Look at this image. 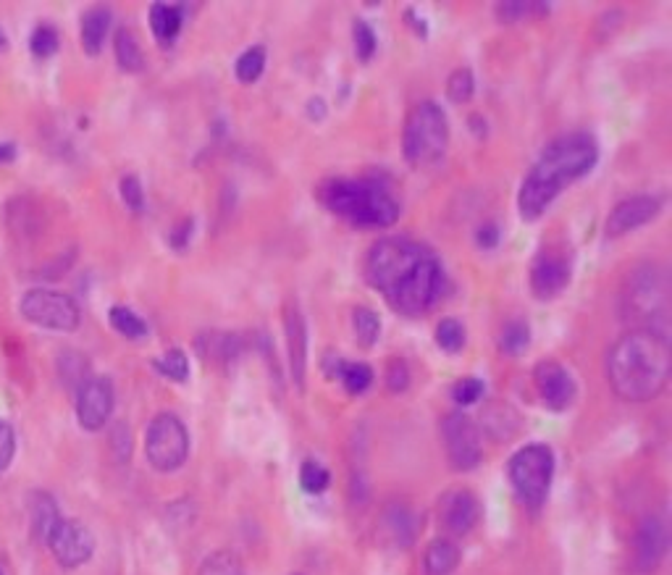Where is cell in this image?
Instances as JSON below:
<instances>
[{
  "label": "cell",
  "instance_id": "34",
  "mask_svg": "<svg viewBox=\"0 0 672 575\" xmlns=\"http://www.w3.org/2000/svg\"><path fill=\"white\" fill-rule=\"evenodd\" d=\"M155 368H158L163 376H168V379L187 381V376H189L187 352L179 350V347H171V350L163 352L161 358L155 360Z\"/></svg>",
  "mask_w": 672,
  "mask_h": 575
},
{
  "label": "cell",
  "instance_id": "38",
  "mask_svg": "<svg viewBox=\"0 0 672 575\" xmlns=\"http://www.w3.org/2000/svg\"><path fill=\"white\" fill-rule=\"evenodd\" d=\"M61 376H63V381H66V384L77 386V389H79L84 381L90 379V376H87V360H84L82 355H79V352H74V350L63 352V355H61Z\"/></svg>",
  "mask_w": 672,
  "mask_h": 575
},
{
  "label": "cell",
  "instance_id": "24",
  "mask_svg": "<svg viewBox=\"0 0 672 575\" xmlns=\"http://www.w3.org/2000/svg\"><path fill=\"white\" fill-rule=\"evenodd\" d=\"M197 350L203 352L205 360L231 365L242 352V339L239 334H216L213 331V334H203L197 339Z\"/></svg>",
  "mask_w": 672,
  "mask_h": 575
},
{
  "label": "cell",
  "instance_id": "44",
  "mask_svg": "<svg viewBox=\"0 0 672 575\" xmlns=\"http://www.w3.org/2000/svg\"><path fill=\"white\" fill-rule=\"evenodd\" d=\"M14 449H16L14 428L8 426L6 421H0V470H6L8 463L14 460Z\"/></svg>",
  "mask_w": 672,
  "mask_h": 575
},
{
  "label": "cell",
  "instance_id": "51",
  "mask_svg": "<svg viewBox=\"0 0 672 575\" xmlns=\"http://www.w3.org/2000/svg\"><path fill=\"white\" fill-rule=\"evenodd\" d=\"M3 45H6V35L0 32V48H3Z\"/></svg>",
  "mask_w": 672,
  "mask_h": 575
},
{
  "label": "cell",
  "instance_id": "8",
  "mask_svg": "<svg viewBox=\"0 0 672 575\" xmlns=\"http://www.w3.org/2000/svg\"><path fill=\"white\" fill-rule=\"evenodd\" d=\"M147 463L161 473L182 468L189 455V434L182 418L174 413H158L145 434Z\"/></svg>",
  "mask_w": 672,
  "mask_h": 575
},
{
  "label": "cell",
  "instance_id": "11",
  "mask_svg": "<svg viewBox=\"0 0 672 575\" xmlns=\"http://www.w3.org/2000/svg\"><path fill=\"white\" fill-rule=\"evenodd\" d=\"M441 439L447 449V460L455 470H473L481 463V434H478L476 423L470 421L468 415L460 410L444 415L441 421Z\"/></svg>",
  "mask_w": 672,
  "mask_h": 575
},
{
  "label": "cell",
  "instance_id": "32",
  "mask_svg": "<svg viewBox=\"0 0 672 575\" xmlns=\"http://www.w3.org/2000/svg\"><path fill=\"white\" fill-rule=\"evenodd\" d=\"M531 342V329L525 321H510L504 323L502 337H499V350L507 352V355H518L528 347Z\"/></svg>",
  "mask_w": 672,
  "mask_h": 575
},
{
  "label": "cell",
  "instance_id": "4",
  "mask_svg": "<svg viewBox=\"0 0 672 575\" xmlns=\"http://www.w3.org/2000/svg\"><path fill=\"white\" fill-rule=\"evenodd\" d=\"M318 197L334 216L355 226L386 229L399 218V203L373 179H331L321 184Z\"/></svg>",
  "mask_w": 672,
  "mask_h": 575
},
{
  "label": "cell",
  "instance_id": "1",
  "mask_svg": "<svg viewBox=\"0 0 672 575\" xmlns=\"http://www.w3.org/2000/svg\"><path fill=\"white\" fill-rule=\"evenodd\" d=\"M365 279L394 310L420 316L439 300L444 268L426 245L407 237H384L365 258Z\"/></svg>",
  "mask_w": 672,
  "mask_h": 575
},
{
  "label": "cell",
  "instance_id": "40",
  "mask_svg": "<svg viewBox=\"0 0 672 575\" xmlns=\"http://www.w3.org/2000/svg\"><path fill=\"white\" fill-rule=\"evenodd\" d=\"M352 37H355V53L360 61H371L373 53H376V32L371 29V24L363 22V19H355L352 24Z\"/></svg>",
  "mask_w": 672,
  "mask_h": 575
},
{
  "label": "cell",
  "instance_id": "17",
  "mask_svg": "<svg viewBox=\"0 0 672 575\" xmlns=\"http://www.w3.org/2000/svg\"><path fill=\"white\" fill-rule=\"evenodd\" d=\"M3 221H6V229L11 232V237L21 239V242H29V239H37L45 232L48 213H45V208H42L37 197L16 195L3 208Z\"/></svg>",
  "mask_w": 672,
  "mask_h": 575
},
{
  "label": "cell",
  "instance_id": "6",
  "mask_svg": "<svg viewBox=\"0 0 672 575\" xmlns=\"http://www.w3.org/2000/svg\"><path fill=\"white\" fill-rule=\"evenodd\" d=\"M449 145V119L436 100H420L407 111L402 150L413 166L439 161Z\"/></svg>",
  "mask_w": 672,
  "mask_h": 575
},
{
  "label": "cell",
  "instance_id": "48",
  "mask_svg": "<svg viewBox=\"0 0 672 575\" xmlns=\"http://www.w3.org/2000/svg\"><path fill=\"white\" fill-rule=\"evenodd\" d=\"M308 113L313 116V119H323V113H326V103H323V98H310Z\"/></svg>",
  "mask_w": 672,
  "mask_h": 575
},
{
  "label": "cell",
  "instance_id": "46",
  "mask_svg": "<svg viewBox=\"0 0 672 575\" xmlns=\"http://www.w3.org/2000/svg\"><path fill=\"white\" fill-rule=\"evenodd\" d=\"M476 239H478V245L486 247V250H491V247H497V242H499V226L491 224V221H489V224H481V226H478Z\"/></svg>",
  "mask_w": 672,
  "mask_h": 575
},
{
  "label": "cell",
  "instance_id": "25",
  "mask_svg": "<svg viewBox=\"0 0 672 575\" xmlns=\"http://www.w3.org/2000/svg\"><path fill=\"white\" fill-rule=\"evenodd\" d=\"M150 27L161 43H171L179 29H182V6H168V3H153L150 8Z\"/></svg>",
  "mask_w": 672,
  "mask_h": 575
},
{
  "label": "cell",
  "instance_id": "52",
  "mask_svg": "<svg viewBox=\"0 0 672 575\" xmlns=\"http://www.w3.org/2000/svg\"><path fill=\"white\" fill-rule=\"evenodd\" d=\"M0 575H3V573H0Z\"/></svg>",
  "mask_w": 672,
  "mask_h": 575
},
{
  "label": "cell",
  "instance_id": "20",
  "mask_svg": "<svg viewBox=\"0 0 672 575\" xmlns=\"http://www.w3.org/2000/svg\"><path fill=\"white\" fill-rule=\"evenodd\" d=\"M381 533L392 541L394 547H407L415 536V518L413 510L402 502H394L381 515Z\"/></svg>",
  "mask_w": 672,
  "mask_h": 575
},
{
  "label": "cell",
  "instance_id": "27",
  "mask_svg": "<svg viewBox=\"0 0 672 575\" xmlns=\"http://www.w3.org/2000/svg\"><path fill=\"white\" fill-rule=\"evenodd\" d=\"M197 575H245V562L231 549H218L205 557Z\"/></svg>",
  "mask_w": 672,
  "mask_h": 575
},
{
  "label": "cell",
  "instance_id": "49",
  "mask_svg": "<svg viewBox=\"0 0 672 575\" xmlns=\"http://www.w3.org/2000/svg\"><path fill=\"white\" fill-rule=\"evenodd\" d=\"M405 16H407V19H410V24H413V27H415V32H420V35H426V32H428V29H426V22H423V19H418V16H415L413 8H407Z\"/></svg>",
  "mask_w": 672,
  "mask_h": 575
},
{
  "label": "cell",
  "instance_id": "31",
  "mask_svg": "<svg viewBox=\"0 0 672 575\" xmlns=\"http://www.w3.org/2000/svg\"><path fill=\"white\" fill-rule=\"evenodd\" d=\"M237 79L239 82H255V79L263 74V69H266V48L263 45H252V48H247L242 56L237 58Z\"/></svg>",
  "mask_w": 672,
  "mask_h": 575
},
{
  "label": "cell",
  "instance_id": "30",
  "mask_svg": "<svg viewBox=\"0 0 672 575\" xmlns=\"http://www.w3.org/2000/svg\"><path fill=\"white\" fill-rule=\"evenodd\" d=\"M108 318H111V326L119 334H124V337L129 339H140L147 334V323L142 321L137 313H134L132 308H124V305H113L111 310H108Z\"/></svg>",
  "mask_w": 672,
  "mask_h": 575
},
{
  "label": "cell",
  "instance_id": "36",
  "mask_svg": "<svg viewBox=\"0 0 672 575\" xmlns=\"http://www.w3.org/2000/svg\"><path fill=\"white\" fill-rule=\"evenodd\" d=\"M331 484V473L315 460H305L300 468V486L308 494H323Z\"/></svg>",
  "mask_w": 672,
  "mask_h": 575
},
{
  "label": "cell",
  "instance_id": "26",
  "mask_svg": "<svg viewBox=\"0 0 672 575\" xmlns=\"http://www.w3.org/2000/svg\"><path fill=\"white\" fill-rule=\"evenodd\" d=\"M113 50H116V61L124 71H142L145 66V58H142L140 43L134 37L132 29H116V37H113Z\"/></svg>",
  "mask_w": 672,
  "mask_h": 575
},
{
  "label": "cell",
  "instance_id": "39",
  "mask_svg": "<svg viewBox=\"0 0 672 575\" xmlns=\"http://www.w3.org/2000/svg\"><path fill=\"white\" fill-rule=\"evenodd\" d=\"M29 48H32V53H35L37 58L53 56V53L58 50L56 27H50V24H40V27H35L32 37H29Z\"/></svg>",
  "mask_w": 672,
  "mask_h": 575
},
{
  "label": "cell",
  "instance_id": "23",
  "mask_svg": "<svg viewBox=\"0 0 672 575\" xmlns=\"http://www.w3.org/2000/svg\"><path fill=\"white\" fill-rule=\"evenodd\" d=\"M111 8L108 6H92L87 14L82 16V48L90 56H98L100 48L105 43V35L111 29Z\"/></svg>",
  "mask_w": 672,
  "mask_h": 575
},
{
  "label": "cell",
  "instance_id": "18",
  "mask_svg": "<svg viewBox=\"0 0 672 575\" xmlns=\"http://www.w3.org/2000/svg\"><path fill=\"white\" fill-rule=\"evenodd\" d=\"M662 211V200L657 195H633L625 197L609 211L607 218V237H623L638 226L649 224L651 218Z\"/></svg>",
  "mask_w": 672,
  "mask_h": 575
},
{
  "label": "cell",
  "instance_id": "9",
  "mask_svg": "<svg viewBox=\"0 0 672 575\" xmlns=\"http://www.w3.org/2000/svg\"><path fill=\"white\" fill-rule=\"evenodd\" d=\"M21 316L27 321L56 331H74L79 326V305L58 289H29L19 302Z\"/></svg>",
  "mask_w": 672,
  "mask_h": 575
},
{
  "label": "cell",
  "instance_id": "10",
  "mask_svg": "<svg viewBox=\"0 0 672 575\" xmlns=\"http://www.w3.org/2000/svg\"><path fill=\"white\" fill-rule=\"evenodd\" d=\"M670 547V526L662 512H649L636 533H633V544H630V568L638 575H649L662 565Z\"/></svg>",
  "mask_w": 672,
  "mask_h": 575
},
{
  "label": "cell",
  "instance_id": "45",
  "mask_svg": "<svg viewBox=\"0 0 672 575\" xmlns=\"http://www.w3.org/2000/svg\"><path fill=\"white\" fill-rule=\"evenodd\" d=\"M189 237H192V218H182V221L174 226V232L168 234L174 250H184V247L189 245Z\"/></svg>",
  "mask_w": 672,
  "mask_h": 575
},
{
  "label": "cell",
  "instance_id": "42",
  "mask_svg": "<svg viewBox=\"0 0 672 575\" xmlns=\"http://www.w3.org/2000/svg\"><path fill=\"white\" fill-rule=\"evenodd\" d=\"M121 200L126 203V208L132 213H142L145 208V192H142V184L137 176H124L121 179Z\"/></svg>",
  "mask_w": 672,
  "mask_h": 575
},
{
  "label": "cell",
  "instance_id": "50",
  "mask_svg": "<svg viewBox=\"0 0 672 575\" xmlns=\"http://www.w3.org/2000/svg\"><path fill=\"white\" fill-rule=\"evenodd\" d=\"M14 155H16V148L11 145V142H0V163L14 161Z\"/></svg>",
  "mask_w": 672,
  "mask_h": 575
},
{
  "label": "cell",
  "instance_id": "12",
  "mask_svg": "<svg viewBox=\"0 0 672 575\" xmlns=\"http://www.w3.org/2000/svg\"><path fill=\"white\" fill-rule=\"evenodd\" d=\"M48 547L61 568H79L95 552V539H92V531L84 526L82 520L61 518L50 533Z\"/></svg>",
  "mask_w": 672,
  "mask_h": 575
},
{
  "label": "cell",
  "instance_id": "7",
  "mask_svg": "<svg viewBox=\"0 0 672 575\" xmlns=\"http://www.w3.org/2000/svg\"><path fill=\"white\" fill-rule=\"evenodd\" d=\"M507 473H510L520 502L531 510H539L549 497V486H552L554 452L546 444H525L510 457Z\"/></svg>",
  "mask_w": 672,
  "mask_h": 575
},
{
  "label": "cell",
  "instance_id": "2",
  "mask_svg": "<svg viewBox=\"0 0 672 575\" xmlns=\"http://www.w3.org/2000/svg\"><path fill=\"white\" fill-rule=\"evenodd\" d=\"M607 381L625 402H649L665 392L672 373L667 331L630 329L607 352Z\"/></svg>",
  "mask_w": 672,
  "mask_h": 575
},
{
  "label": "cell",
  "instance_id": "28",
  "mask_svg": "<svg viewBox=\"0 0 672 575\" xmlns=\"http://www.w3.org/2000/svg\"><path fill=\"white\" fill-rule=\"evenodd\" d=\"M499 22H518V19H528V16L549 14L546 3H536V0H504L494 6Z\"/></svg>",
  "mask_w": 672,
  "mask_h": 575
},
{
  "label": "cell",
  "instance_id": "5",
  "mask_svg": "<svg viewBox=\"0 0 672 575\" xmlns=\"http://www.w3.org/2000/svg\"><path fill=\"white\" fill-rule=\"evenodd\" d=\"M620 313L633 329L665 331L670 313V274L662 263H641L625 276L620 289Z\"/></svg>",
  "mask_w": 672,
  "mask_h": 575
},
{
  "label": "cell",
  "instance_id": "14",
  "mask_svg": "<svg viewBox=\"0 0 672 575\" xmlns=\"http://www.w3.org/2000/svg\"><path fill=\"white\" fill-rule=\"evenodd\" d=\"M533 384H536V392H539L541 402H544L549 410H567L575 400V381L570 376L565 365H560L557 360H541L536 368H533Z\"/></svg>",
  "mask_w": 672,
  "mask_h": 575
},
{
  "label": "cell",
  "instance_id": "29",
  "mask_svg": "<svg viewBox=\"0 0 672 575\" xmlns=\"http://www.w3.org/2000/svg\"><path fill=\"white\" fill-rule=\"evenodd\" d=\"M352 329H355L357 342L363 344V347H373L378 334H381V321H378V316L371 308L357 305V308L352 310Z\"/></svg>",
  "mask_w": 672,
  "mask_h": 575
},
{
  "label": "cell",
  "instance_id": "43",
  "mask_svg": "<svg viewBox=\"0 0 672 575\" xmlns=\"http://www.w3.org/2000/svg\"><path fill=\"white\" fill-rule=\"evenodd\" d=\"M407 384H410V368L402 358H392L386 363V386L392 392H405Z\"/></svg>",
  "mask_w": 672,
  "mask_h": 575
},
{
  "label": "cell",
  "instance_id": "15",
  "mask_svg": "<svg viewBox=\"0 0 672 575\" xmlns=\"http://www.w3.org/2000/svg\"><path fill=\"white\" fill-rule=\"evenodd\" d=\"M570 255L565 250H544L531 266V289L539 300L557 297L570 284Z\"/></svg>",
  "mask_w": 672,
  "mask_h": 575
},
{
  "label": "cell",
  "instance_id": "13",
  "mask_svg": "<svg viewBox=\"0 0 672 575\" xmlns=\"http://www.w3.org/2000/svg\"><path fill=\"white\" fill-rule=\"evenodd\" d=\"M113 402H116V394H113L111 379L90 376V379L84 381L77 389V418L82 428L100 431L105 423L111 421Z\"/></svg>",
  "mask_w": 672,
  "mask_h": 575
},
{
  "label": "cell",
  "instance_id": "19",
  "mask_svg": "<svg viewBox=\"0 0 672 575\" xmlns=\"http://www.w3.org/2000/svg\"><path fill=\"white\" fill-rule=\"evenodd\" d=\"M284 331H287V352L292 379L297 384V389H305V373H308V326H305L300 305L294 300H289L287 308H284Z\"/></svg>",
  "mask_w": 672,
  "mask_h": 575
},
{
  "label": "cell",
  "instance_id": "33",
  "mask_svg": "<svg viewBox=\"0 0 672 575\" xmlns=\"http://www.w3.org/2000/svg\"><path fill=\"white\" fill-rule=\"evenodd\" d=\"M473 90H476V77L468 66H460L449 74L447 79V95L452 103H468L473 98Z\"/></svg>",
  "mask_w": 672,
  "mask_h": 575
},
{
  "label": "cell",
  "instance_id": "21",
  "mask_svg": "<svg viewBox=\"0 0 672 575\" xmlns=\"http://www.w3.org/2000/svg\"><path fill=\"white\" fill-rule=\"evenodd\" d=\"M29 518H32V533H35V539L48 544L50 533H53V528H56L58 520H61L56 499L50 497L48 491H35L32 499H29Z\"/></svg>",
  "mask_w": 672,
  "mask_h": 575
},
{
  "label": "cell",
  "instance_id": "41",
  "mask_svg": "<svg viewBox=\"0 0 672 575\" xmlns=\"http://www.w3.org/2000/svg\"><path fill=\"white\" fill-rule=\"evenodd\" d=\"M483 397V381L476 379V376H468V379H460L455 386H452V400L457 405H473Z\"/></svg>",
  "mask_w": 672,
  "mask_h": 575
},
{
  "label": "cell",
  "instance_id": "37",
  "mask_svg": "<svg viewBox=\"0 0 672 575\" xmlns=\"http://www.w3.org/2000/svg\"><path fill=\"white\" fill-rule=\"evenodd\" d=\"M436 344H439L444 352H460L462 344H465V329L462 323L455 318H444V321L436 326Z\"/></svg>",
  "mask_w": 672,
  "mask_h": 575
},
{
  "label": "cell",
  "instance_id": "22",
  "mask_svg": "<svg viewBox=\"0 0 672 575\" xmlns=\"http://www.w3.org/2000/svg\"><path fill=\"white\" fill-rule=\"evenodd\" d=\"M462 554L460 547H457L452 539H434L426 547V554H423V568H426V575H452L460 565Z\"/></svg>",
  "mask_w": 672,
  "mask_h": 575
},
{
  "label": "cell",
  "instance_id": "3",
  "mask_svg": "<svg viewBox=\"0 0 672 575\" xmlns=\"http://www.w3.org/2000/svg\"><path fill=\"white\" fill-rule=\"evenodd\" d=\"M599 161V145L591 134L573 132L557 137L546 145L541 158L536 161L528 176L520 184L518 208L525 221L539 218L549 208L562 187L594 169Z\"/></svg>",
  "mask_w": 672,
  "mask_h": 575
},
{
  "label": "cell",
  "instance_id": "35",
  "mask_svg": "<svg viewBox=\"0 0 672 575\" xmlns=\"http://www.w3.org/2000/svg\"><path fill=\"white\" fill-rule=\"evenodd\" d=\"M339 381L350 394H363L373 384V368L365 363H344Z\"/></svg>",
  "mask_w": 672,
  "mask_h": 575
},
{
  "label": "cell",
  "instance_id": "16",
  "mask_svg": "<svg viewBox=\"0 0 672 575\" xmlns=\"http://www.w3.org/2000/svg\"><path fill=\"white\" fill-rule=\"evenodd\" d=\"M481 520V502L470 489H452L439 499V523L449 536H465Z\"/></svg>",
  "mask_w": 672,
  "mask_h": 575
},
{
  "label": "cell",
  "instance_id": "47",
  "mask_svg": "<svg viewBox=\"0 0 672 575\" xmlns=\"http://www.w3.org/2000/svg\"><path fill=\"white\" fill-rule=\"evenodd\" d=\"M344 363H347V360H344L342 355H334V352H329V355L323 358V368H326V376H329V379H339V373H342Z\"/></svg>",
  "mask_w": 672,
  "mask_h": 575
}]
</instances>
